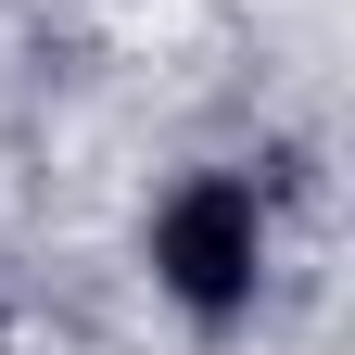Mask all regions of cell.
<instances>
[{
    "instance_id": "6da1fadb",
    "label": "cell",
    "mask_w": 355,
    "mask_h": 355,
    "mask_svg": "<svg viewBox=\"0 0 355 355\" xmlns=\"http://www.w3.org/2000/svg\"><path fill=\"white\" fill-rule=\"evenodd\" d=\"M254 266H266V203L241 191V178L165 191V216H153V279L191 304L203 330H229L241 304H254Z\"/></svg>"
}]
</instances>
